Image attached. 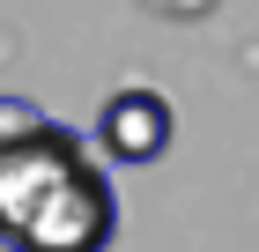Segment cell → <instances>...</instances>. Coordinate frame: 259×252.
<instances>
[{
	"label": "cell",
	"mask_w": 259,
	"mask_h": 252,
	"mask_svg": "<svg viewBox=\"0 0 259 252\" xmlns=\"http://www.w3.org/2000/svg\"><path fill=\"white\" fill-rule=\"evenodd\" d=\"M119 237V193L81 134L30 97H0V245L8 252H104Z\"/></svg>",
	"instance_id": "obj_1"
},
{
	"label": "cell",
	"mask_w": 259,
	"mask_h": 252,
	"mask_svg": "<svg viewBox=\"0 0 259 252\" xmlns=\"http://www.w3.org/2000/svg\"><path fill=\"white\" fill-rule=\"evenodd\" d=\"M170 134H178V112H170L163 89H111L104 112H97V141L119 163H163Z\"/></svg>",
	"instance_id": "obj_2"
},
{
	"label": "cell",
	"mask_w": 259,
	"mask_h": 252,
	"mask_svg": "<svg viewBox=\"0 0 259 252\" xmlns=\"http://www.w3.org/2000/svg\"><path fill=\"white\" fill-rule=\"evenodd\" d=\"M141 8H156V15H207L215 0H141Z\"/></svg>",
	"instance_id": "obj_3"
}]
</instances>
